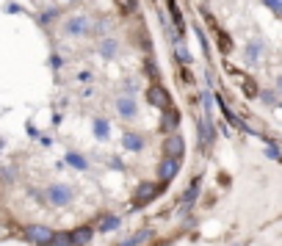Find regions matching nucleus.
Here are the masks:
<instances>
[{
	"label": "nucleus",
	"mask_w": 282,
	"mask_h": 246,
	"mask_svg": "<svg viewBox=\"0 0 282 246\" xmlns=\"http://www.w3.org/2000/svg\"><path fill=\"white\" fill-rule=\"evenodd\" d=\"M25 241L28 244H36V246H53V238H56V232L50 230V227H44V224H31V227H25Z\"/></svg>",
	"instance_id": "1"
},
{
	"label": "nucleus",
	"mask_w": 282,
	"mask_h": 246,
	"mask_svg": "<svg viewBox=\"0 0 282 246\" xmlns=\"http://www.w3.org/2000/svg\"><path fill=\"white\" fill-rule=\"evenodd\" d=\"M47 202L53 205V208H64V205L72 202V188L64 183H53L47 188Z\"/></svg>",
	"instance_id": "2"
},
{
	"label": "nucleus",
	"mask_w": 282,
	"mask_h": 246,
	"mask_svg": "<svg viewBox=\"0 0 282 246\" xmlns=\"http://www.w3.org/2000/svg\"><path fill=\"white\" fill-rule=\"evenodd\" d=\"M147 103L149 105H155V108H161V111H169L172 108V97H169V92H166L161 83H152L147 89Z\"/></svg>",
	"instance_id": "3"
},
{
	"label": "nucleus",
	"mask_w": 282,
	"mask_h": 246,
	"mask_svg": "<svg viewBox=\"0 0 282 246\" xmlns=\"http://www.w3.org/2000/svg\"><path fill=\"white\" fill-rule=\"evenodd\" d=\"M177 172H180V158H175V155H166V158L161 161V166H158V177H161L163 183L172 180Z\"/></svg>",
	"instance_id": "4"
},
{
	"label": "nucleus",
	"mask_w": 282,
	"mask_h": 246,
	"mask_svg": "<svg viewBox=\"0 0 282 246\" xmlns=\"http://www.w3.org/2000/svg\"><path fill=\"white\" fill-rule=\"evenodd\" d=\"M64 31L70 36H86L89 34V17L78 14V17H72V20H67L64 22Z\"/></svg>",
	"instance_id": "5"
},
{
	"label": "nucleus",
	"mask_w": 282,
	"mask_h": 246,
	"mask_svg": "<svg viewBox=\"0 0 282 246\" xmlns=\"http://www.w3.org/2000/svg\"><path fill=\"white\" fill-rule=\"evenodd\" d=\"M158 197V185L152 183H141L139 191H136V205H147L149 199H155Z\"/></svg>",
	"instance_id": "6"
},
{
	"label": "nucleus",
	"mask_w": 282,
	"mask_h": 246,
	"mask_svg": "<svg viewBox=\"0 0 282 246\" xmlns=\"http://www.w3.org/2000/svg\"><path fill=\"white\" fill-rule=\"evenodd\" d=\"M166 155L183 158V139H180V136H172V139L166 141Z\"/></svg>",
	"instance_id": "7"
},
{
	"label": "nucleus",
	"mask_w": 282,
	"mask_h": 246,
	"mask_svg": "<svg viewBox=\"0 0 282 246\" xmlns=\"http://www.w3.org/2000/svg\"><path fill=\"white\" fill-rule=\"evenodd\" d=\"M141 147H144V139H141L139 133H125V149H130V152H139Z\"/></svg>",
	"instance_id": "8"
},
{
	"label": "nucleus",
	"mask_w": 282,
	"mask_h": 246,
	"mask_svg": "<svg viewBox=\"0 0 282 246\" xmlns=\"http://www.w3.org/2000/svg\"><path fill=\"white\" fill-rule=\"evenodd\" d=\"M116 108H119V113L125 116V119H127V116H136V103H133V100L122 97L119 103H116Z\"/></svg>",
	"instance_id": "9"
},
{
	"label": "nucleus",
	"mask_w": 282,
	"mask_h": 246,
	"mask_svg": "<svg viewBox=\"0 0 282 246\" xmlns=\"http://www.w3.org/2000/svg\"><path fill=\"white\" fill-rule=\"evenodd\" d=\"M92 227H80V230H75L72 232V241H75V246H80V244H86V241L92 238Z\"/></svg>",
	"instance_id": "10"
},
{
	"label": "nucleus",
	"mask_w": 282,
	"mask_h": 246,
	"mask_svg": "<svg viewBox=\"0 0 282 246\" xmlns=\"http://www.w3.org/2000/svg\"><path fill=\"white\" fill-rule=\"evenodd\" d=\"M119 227V216H103L100 218V232H111Z\"/></svg>",
	"instance_id": "11"
},
{
	"label": "nucleus",
	"mask_w": 282,
	"mask_h": 246,
	"mask_svg": "<svg viewBox=\"0 0 282 246\" xmlns=\"http://www.w3.org/2000/svg\"><path fill=\"white\" fill-rule=\"evenodd\" d=\"M108 133H111V125H108L106 119H97V122H94V136H97L100 141H106Z\"/></svg>",
	"instance_id": "12"
},
{
	"label": "nucleus",
	"mask_w": 282,
	"mask_h": 246,
	"mask_svg": "<svg viewBox=\"0 0 282 246\" xmlns=\"http://www.w3.org/2000/svg\"><path fill=\"white\" fill-rule=\"evenodd\" d=\"M199 136H202V144H211V141H213V127H211V122H208V119L199 122Z\"/></svg>",
	"instance_id": "13"
},
{
	"label": "nucleus",
	"mask_w": 282,
	"mask_h": 246,
	"mask_svg": "<svg viewBox=\"0 0 282 246\" xmlns=\"http://www.w3.org/2000/svg\"><path fill=\"white\" fill-rule=\"evenodd\" d=\"M67 163H70V166H75V169H80V172H86V158H80L78 152L67 155Z\"/></svg>",
	"instance_id": "14"
},
{
	"label": "nucleus",
	"mask_w": 282,
	"mask_h": 246,
	"mask_svg": "<svg viewBox=\"0 0 282 246\" xmlns=\"http://www.w3.org/2000/svg\"><path fill=\"white\" fill-rule=\"evenodd\" d=\"M175 50H177V56H180V61H185V64L191 61L188 50H185V44H183V39H180V36H175Z\"/></svg>",
	"instance_id": "15"
},
{
	"label": "nucleus",
	"mask_w": 282,
	"mask_h": 246,
	"mask_svg": "<svg viewBox=\"0 0 282 246\" xmlns=\"http://www.w3.org/2000/svg\"><path fill=\"white\" fill-rule=\"evenodd\" d=\"M53 246H75L72 232H61V235H56V238H53Z\"/></svg>",
	"instance_id": "16"
},
{
	"label": "nucleus",
	"mask_w": 282,
	"mask_h": 246,
	"mask_svg": "<svg viewBox=\"0 0 282 246\" xmlns=\"http://www.w3.org/2000/svg\"><path fill=\"white\" fill-rule=\"evenodd\" d=\"M169 8H172V17H175V25H177V31H183V17H180V11H177L175 0L169 3Z\"/></svg>",
	"instance_id": "17"
},
{
	"label": "nucleus",
	"mask_w": 282,
	"mask_h": 246,
	"mask_svg": "<svg viewBox=\"0 0 282 246\" xmlns=\"http://www.w3.org/2000/svg\"><path fill=\"white\" fill-rule=\"evenodd\" d=\"M197 191H199V183H194V185H191L188 191H185V197H183V202H185V205H188V202H194V199H197Z\"/></svg>",
	"instance_id": "18"
},
{
	"label": "nucleus",
	"mask_w": 282,
	"mask_h": 246,
	"mask_svg": "<svg viewBox=\"0 0 282 246\" xmlns=\"http://www.w3.org/2000/svg\"><path fill=\"white\" fill-rule=\"evenodd\" d=\"M263 3H266V6L271 8V11H274V14H280V17H282V0H263Z\"/></svg>",
	"instance_id": "19"
},
{
	"label": "nucleus",
	"mask_w": 282,
	"mask_h": 246,
	"mask_svg": "<svg viewBox=\"0 0 282 246\" xmlns=\"http://www.w3.org/2000/svg\"><path fill=\"white\" fill-rule=\"evenodd\" d=\"M177 122H180V116H177V111L166 116V125H169V127H177Z\"/></svg>",
	"instance_id": "20"
},
{
	"label": "nucleus",
	"mask_w": 282,
	"mask_h": 246,
	"mask_svg": "<svg viewBox=\"0 0 282 246\" xmlns=\"http://www.w3.org/2000/svg\"><path fill=\"white\" fill-rule=\"evenodd\" d=\"M113 50H116V44H113V42H106V44H103V53H108V56H111Z\"/></svg>",
	"instance_id": "21"
},
{
	"label": "nucleus",
	"mask_w": 282,
	"mask_h": 246,
	"mask_svg": "<svg viewBox=\"0 0 282 246\" xmlns=\"http://www.w3.org/2000/svg\"><path fill=\"white\" fill-rule=\"evenodd\" d=\"M254 58H257V44H252V47H249V61H254Z\"/></svg>",
	"instance_id": "22"
},
{
	"label": "nucleus",
	"mask_w": 282,
	"mask_h": 246,
	"mask_svg": "<svg viewBox=\"0 0 282 246\" xmlns=\"http://www.w3.org/2000/svg\"><path fill=\"white\" fill-rule=\"evenodd\" d=\"M266 152H268V158H277V161H280V152H277V147H268Z\"/></svg>",
	"instance_id": "23"
},
{
	"label": "nucleus",
	"mask_w": 282,
	"mask_h": 246,
	"mask_svg": "<svg viewBox=\"0 0 282 246\" xmlns=\"http://www.w3.org/2000/svg\"><path fill=\"white\" fill-rule=\"evenodd\" d=\"M247 94H257V89L252 86V80H247Z\"/></svg>",
	"instance_id": "24"
},
{
	"label": "nucleus",
	"mask_w": 282,
	"mask_h": 246,
	"mask_svg": "<svg viewBox=\"0 0 282 246\" xmlns=\"http://www.w3.org/2000/svg\"><path fill=\"white\" fill-rule=\"evenodd\" d=\"M277 89H280V92H282V77H280V80H277Z\"/></svg>",
	"instance_id": "25"
},
{
	"label": "nucleus",
	"mask_w": 282,
	"mask_h": 246,
	"mask_svg": "<svg viewBox=\"0 0 282 246\" xmlns=\"http://www.w3.org/2000/svg\"><path fill=\"white\" fill-rule=\"evenodd\" d=\"M0 152H3V139H0Z\"/></svg>",
	"instance_id": "26"
},
{
	"label": "nucleus",
	"mask_w": 282,
	"mask_h": 246,
	"mask_svg": "<svg viewBox=\"0 0 282 246\" xmlns=\"http://www.w3.org/2000/svg\"><path fill=\"white\" fill-rule=\"evenodd\" d=\"M158 246H172V244H158Z\"/></svg>",
	"instance_id": "27"
}]
</instances>
